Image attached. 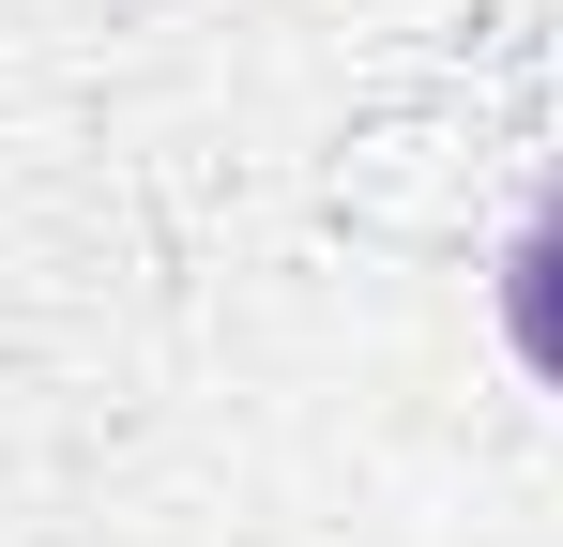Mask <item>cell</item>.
Returning a JSON list of instances; mask_svg holds the SVG:
<instances>
[{
    "mask_svg": "<svg viewBox=\"0 0 563 547\" xmlns=\"http://www.w3.org/2000/svg\"><path fill=\"white\" fill-rule=\"evenodd\" d=\"M487 289H503V350L563 395V182L518 213V228H503V274H487Z\"/></svg>",
    "mask_w": 563,
    "mask_h": 547,
    "instance_id": "1",
    "label": "cell"
}]
</instances>
